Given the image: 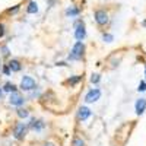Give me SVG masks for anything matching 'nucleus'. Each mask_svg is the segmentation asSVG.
Listing matches in <instances>:
<instances>
[{
  "label": "nucleus",
  "instance_id": "obj_4",
  "mask_svg": "<svg viewBox=\"0 0 146 146\" xmlns=\"http://www.w3.org/2000/svg\"><path fill=\"white\" fill-rule=\"evenodd\" d=\"M21 89L22 91H32V89H35V80L31 76H23L21 79Z\"/></svg>",
  "mask_w": 146,
  "mask_h": 146
},
{
  "label": "nucleus",
  "instance_id": "obj_11",
  "mask_svg": "<svg viewBox=\"0 0 146 146\" xmlns=\"http://www.w3.org/2000/svg\"><path fill=\"white\" fill-rule=\"evenodd\" d=\"M27 12H28V13H36V12H38V5H36V2H32V0H31V2L28 3V7H27Z\"/></svg>",
  "mask_w": 146,
  "mask_h": 146
},
{
  "label": "nucleus",
  "instance_id": "obj_8",
  "mask_svg": "<svg viewBox=\"0 0 146 146\" xmlns=\"http://www.w3.org/2000/svg\"><path fill=\"white\" fill-rule=\"evenodd\" d=\"M145 110H146V100H145V98L137 100L136 104H135V111H136V114H137V115L143 114Z\"/></svg>",
  "mask_w": 146,
  "mask_h": 146
},
{
  "label": "nucleus",
  "instance_id": "obj_10",
  "mask_svg": "<svg viewBox=\"0 0 146 146\" xmlns=\"http://www.w3.org/2000/svg\"><path fill=\"white\" fill-rule=\"evenodd\" d=\"M79 13H80V10H79L78 7H75V6H70V7L66 9V16L73 18V16H78Z\"/></svg>",
  "mask_w": 146,
  "mask_h": 146
},
{
  "label": "nucleus",
  "instance_id": "obj_3",
  "mask_svg": "<svg viewBox=\"0 0 146 146\" xmlns=\"http://www.w3.org/2000/svg\"><path fill=\"white\" fill-rule=\"evenodd\" d=\"M94 18H95V22L98 23V25H101V27L107 25V23H108V21H110V18H108V13H107L105 10H101V9L95 12Z\"/></svg>",
  "mask_w": 146,
  "mask_h": 146
},
{
  "label": "nucleus",
  "instance_id": "obj_12",
  "mask_svg": "<svg viewBox=\"0 0 146 146\" xmlns=\"http://www.w3.org/2000/svg\"><path fill=\"white\" fill-rule=\"evenodd\" d=\"M9 67L12 72H19L21 70V63L18 62V60H10L9 62Z\"/></svg>",
  "mask_w": 146,
  "mask_h": 146
},
{
  "label": "nucleus",
  "instance_id": "obj_26",
  "mask_svg": "<svg viewBox=\"0 0 146 146\" xmlns=\"http://www.w3.org/2000/svg\"><path fill=\"white\" fill-rule=\"evenodd\" d=\"M142 27H145V28H146V21H143V22H142Z\"/></svg>",
  "mask_w": 146,
  "mask_h": 146
},
{
  "label": "nucleus",
  "instance_id": "obj_22",
  "mask_svg": "<svg viewBox=\"0 0 146 146\" xmlns=\"http://www.w3.org/2000/svg\"><path fill=\"white\" fill-rule=\"evenodd\" d=\"M0 51H2V54H3L5 57H7V56L10 54V51H9V48H7L6 45H3L2 48H0Z\"/></svg>",
  "mask_w": 146,
  "mask_h": 146
},
{
  "label": "nucleus",
  "instance_id": "obj_19",
  "mask_svg": "<svg viewBox=\"0 0 146 146\" xmlns=\"http://www.w3.org/2000/svg\"><path fill=\"white\" fill-rule=\"evenodd\" d=\"M72 146H85V142H83L82 139L76 137V139H73V145H72Z\"/></svg>",
  "mask_w": 146,
  "mask_h": 146
},
{
  "label": "nucleus",
  "instance_id": "obj_13",
  "mask_svg": "<svg viewBox=\"0 0 146 146\" xmlns=\"http://www.w3.org/2000/svg\"><path fill=\"white\" fill-rule=\"evenodd\" d=\"M3 91H5V92H15V91H16V86H15L13 83H9V82H7L5 86H3Z\"/></svg>",
  "mask_w": 146,
  "mask_h": 146
},
{
  "label": "nucleus",
  "instance_id": "obj_28",
  "mask_svg": "<svg viewBox=\"0 0 146 146\" xmlns=\"http://www.w3.org/2000/svg\"><path fill=\"white\" fill-rule=\"evenodd\" d=\"M2 92H3V91H2V89H0V96H2Z\"/></svg>",
  "mask_w": 146,
  "mask_h": 146
},
{
  "label": "nucleus",
  "instance_id": "obj_14",
  "mask_svg": "<svg viewBox=\"0 0 146 146\" xmlns=\"http://www.w3.org/2000/svg\"><path fill=\"white\" fill-rule=\"evenodd\" d=\"M31 127H32V129H36V130H41V129L44 127V124L41 123V121H35V120H32V121H31Z\"/></svg>",
  "mask_w": 146,
  "mask_h": 146
},
{
  "label": "nucleus",
  "instance_id": "obj_16",
  "mask_svg": "<svg viewBox=\"0 0 146 146\" xmlns=\"http://www.w3.org/2000/svg\"><path fill=\"white\" fill-rule=\"evenodd\" d=\"M102 40H104L105 42H113V41H114V36H113L111 34H104V35H102Z\"/></svg>",
  "mask_w": 146,
  "mask_h": 146
},
{
  "label": "nucleus",
  "instance_id": "obj_9",
  "mask_svg": "<svg viewBox=\"0 0 146 146\" xmlns=\"http://www.w3.org/2000/svg\"><path fill=\"white\" fill-rule=\"evenodd\" d=\"M89 115H91V110H89L88 107H80V108H79V111H78V118H79V120L85 121Z\"/></svg>",
  "mask_w": 146,
  "mask_h": 146
},
{
  "label": "nucleus",
  "instance_id": "obj_17",
  "mask_svg": "<svg viewBox=\"0 0 146 146\" xmlns=\"http://www.w3.org/2000/svg\"><path fill=\"white\" fill-rule=\"evenodd\" d=\"M19 9H21V6H19V5H16V6H13V7H9L6 12H7V13H12V15H13V13H18Z\"/></svg>",
  "mask_w": 146,
  "mask_h": 146
},
{
  "label": "nucleus",
  "instance_id": "obj_24",
  "mask_svg": "<svg viewBox=\"0 0 146 146\" xmlns=\"http://www.w3.org/2000/svg\"><path fill=\"white\" fill-rule=\"evenodd\" d=\"M3 35H5V25L0 23V38H3Z\"/></svg>",
  "mask_w": 146,
  "mask_h": 146
},
{
  "label": "nucleus",
  "instance_id": "obj_27",
  "mask_svg": "<svg viewBox=\"0 0 146 146\" xmlns=\"http://www.w3.org/2000/svg\"><path fill=\"white\" fill-rule=\"evenodd\" d=\"M0 69H2V58H0Z\"/></svg>",
  "mask_w": 146,
  "mask_h": 146
},
{
  "label": "nucleus",
  "instance_id": "obj_1",
  "mask_svg": "<svg viewBox=\"0 0 146 146\" xmlns=\"http://www.w3.org/2000/svg\"><path fill=\"white\" fill-rule=\"evenodd\" d=\"M83 51H85V45H83V42H82V41H78L75 45H73L72 53H70L69 58H72V60H80V58L83 57Z\"/></svg>",
  "mask_w": 146,
  "mask_h": 146
},
{
  "label": "nucleus",
  "instance_id": "obj_21",
  "mask_svg": "<svg viewBox=\"0 0 146 146\" xmlns=\"http://www.w3.org/2000/svg\"><path fill=\"white\" fill-rule=\"evenodd\" d=\"M137 91H139V92H145V91H146V82H145V80H142V82L139 83Z\"/></svg>",
  "mask_w": 146,
  "mask_h": 146
},
{
  "label": "nucleus",
  "instance_id": "obj_18",
  "mask_svg": "<svg viewBox=\"0 0 146 146\" xmlns=\"http://www.w3.org/2000/svg\"><path fill=\"white\" fill-rule=\"evenodd\" d=\"M82 80V76H75V78H70L69 79V83L70 85H76L78 82H80Z\"/></svg>",
  "mask_w": 146,
  "mask_h": 146
},
{
  "label": "nucleus",
  "instance_id": "obj_23",
  "mask_svg": "<svg viewBox=\"0 0 146 146\" xmlns=\"http://www.w3.org/2000/svg\"><path fill=\"white\" fill-rule=\"evenodd\" d=\"M3 73H5V75H10V67H9V64L7 66H3Z\"/></svg>",
  "mask_w": 146,
  "mask_h": 146
},
{
  "label": "nucleus",
  "instance_id": "obj_25",
  "mask_svg": "<svg viewBox=\"0 0 146 146\" xmlns=\"http://www.w3.org/2000/svg\"><path fill=\"white\" fill-rule=\"evenodd\" d=\"M44 146H56V145H54V143H50V142H48V143H45Z\"/></svg>",
  "mask_w": 146,
  "mask_h": 146
},
{
  "label": "nucleus",
  "instance_id": "obj_5",
  "mask_svg": "<svg viewBox=\"0 0 146 146\" xmlns=\"http://www.w3.org/2000/svg\"><path fill=\"white\" fill-rule=\"evenodd\" d=\"M101 98V91L98 89V88H94V89H91L88 94H86V96H85V101L86 102H96Z\"/></svg>",
  "mask_w": 146,
  "mask_h": 146
},
{
  "label": "nucleus",
  "instance_id": "obj_2",
  "mask_svg": "<svg viewBox=\"0 0 146 146\" xmlns=\"http://www.w3.org/2000/svg\"><path fill=\"white\" fill-rule=\"evenodd\" d=\"M85 36H86V29H85V23L83 21H76L75 22V38L78 41H83Z\"/></svg>",
  "mask_w": 146,
  "mask_h": 146
},
{
  "label": "nucleus",
  "instance_id": "obj_6",
  "mask_svg": "<svg viewBox=\"0 0 146 146\" xmlns=\"http://www.w3.org/2000/svg\"><path fill=\"white\" fill-rule=\"evenodd\" d=\"M27 135V126L23 123H18L15 126V130H13V136L18 139V140H22Z\"/></svg>",
  "mask_w": 146,
  "mask_h": 146
},
{
  "label": "nucleus",
  "instance_id": "obj_20",
  "mask_svg": "<svg viewBox=\"0 0 146 146\" xmlns=\"http://www.w3.org/2000/svg\"><path fill=\"white\" fill-rule=\"evenodd\" d=\"M100 80H101V76L98 75V73H95V75L91 76V82H92V83H98Z\"/></svg>",
  "mask_w": 146,
  "mask_h": 146
},
{
  "label": "nucleus",
  "instance_id": "obj_15",
  "mask_svg": "<svg viewBox=\"0 0 146 146\" xmlns=\"http://www.w3.org/2000/svg\"><path fill=\"white\" fill-rule=\"evenodd\" d=\"M18 115H19L21 118H27V117L29 115V113H28V110H25V108H19V110H18Z\"/></svg>",
  "mask_w": 146,
  "mask_h": 146
},
{
  "label": "nucleus",
  "instance_id": "obj_7",
  "mask_svg": "<svg viewBox=\"0 0 146 146\" xmlns=\"http://www.w3.org/2000/svg\"><path fill=\"white\" fill-rule=\"evenodd\" d=\"M23 96L19 94V92H10V96H9V102L12 104V105H16V107H19V105H22L23 104Z\"/></svg>",
  "mask_w": 146,
  "mask_h": 146
}]
</instances>
